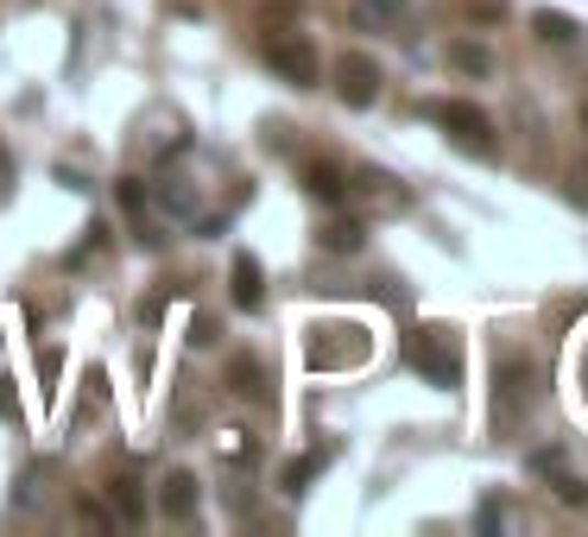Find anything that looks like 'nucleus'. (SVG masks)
I'll return each instance as SVG.
<instances>
[{
    "mask_svg": "<svg viewBox=\"0 0 588 537\" xmlns=\"http://www.w3.org/2000/svg\"><path fill=\"white\" fill-rule=\"evenodd\" d=\"M323 240V254H360V240H367V228H360L355 215H335L330 228L317 234Z\"/></svg>",
    "mask_w": 588,
    "mask_h": 537,
    "instance_id": "13",
    "label": "nucleus"
},
{
    "mask_svg": "<svg viewBox=\"0 0 588 537\" xmlns=\"http://www.w3.org/2000/svg\"><path fill=\"white\" fill-rule=\"evenodd\" d=\"M0 417H20V399H13V380L0 373Z\"/></svg>",
    "mask_w": 588,
    "mask_h": 537,
    "instance_id": "20",
    "label": "nucleus"
},
{
    "mask_svg": "<svg viewBox=\"0 0 588 537\" xmlns=\"http://www.w3.org/2000/svg\"><path fill=\"white\" fill-rule=\"evenodd\" d=\"M229 284H234V304H241V310H259V304H266V272H259L254 254H234Z\"/></svg>",
    "mask_w": 588,
    "mask_h": 537,
    "instance_id": "9",
    "label": "nucleus"
},
{
    "mask_svg": "<svg viewBox=\"0 0 588 537\" xmlns=\"http://www.w3.org/2000/svg\"><path fill=\"white\" fill-rule=\"evenodd\" d=\"M360 355H367L360 329H317V342H310V367H355Z\"/></svg>",
    "mask_w": 588,
    "mask_h": 537,
    "instance_id": "6",
    "label": "nucleus"
},
{
    "mask_svg": "<svg viewBox=\"0 0 588 537\" xmlns=\"http://www.w3.org/2000/svg\"><path fill=\"white\" fill-rule=\"evenodd\" d=\"M304 190L317 197V203H342V197H348V178L335 171L330 158H310V165H304Z\"/></svg>",
    "mask_w": 588,
    "mask_h": 537,
    "instance_id": "10",
    "label": "nucleus"
},
{
    "mask_svg": "<svg viewBox=\"0 0 588 537\" xmlns=\"http://www.w3.org/2000/svg\"><path fill=\"white\" fill-rule=\"evenodd\" d=\"M114 197H121V209H127V215H140V209H146V190H140L133 178H121V183H114Z\"/></svg>",
    "mask_w": 588,
    "mask_h": 537,
    "instance_id": "19",
    "label": "nucleus"
},
{
    "mask_svg": "<svg viewBox=\"0 0 588 537\" xmlns=\"http://www.w3.org/2000/svg\"><path fill=\"white\" fill-rule=\"evenodd\" d=\"M323 468H330V449H317V456H298V461H291V468L279 474V486H285V493H304V486L317 481Z\"/></svg>",
    "mask_w": 588,
    "mask_h": 537,
    "instance_id": "15",
    "label": "nucleus"
},
{
    "mask_svg": "<svg viewBox=\"0 0 588 537\" xmlns=\"http://www.w3.org/2000/svg\"><path fill=\"white\" fill-rule=\"evenodd\" d=\"M266 64H273V77H285L291 89H310L317 70H323V64H317V45H310L304 32H273V38H266Z\"/></svg>",
    "mask_w": 588,
    "mask_h": 537,
    "instance_id": "4",
    "label": "nucleus"
},
{
    "mask_svg": "<svg viewBox=\"0 0 588 537\" xmlns=\"http://www.w3.org/2000/svg\"><path fill=\"white\" fill-rule=\"evenodd\" d=\"M532 399H537V367L525 355H507L500 367H493V417H500V424H512V417L532 405Z\"/></svg>",
    "mask_w": 588,
    "mask_h": 537,
    "instance_id": "2",
    "label": "nucleus"
},
{
    "mask_svg": "<svg viewBox=\"0 0 588 537\" xmlns=\"http://www.w3.org/2000/svg\"><path fill=\"white\" fill-rule=\"evenodd\" d=\"M360 32H392L399 26V0H355V13H348Z\"/></svg>",
    "mask_w": 588,
    "mask_h": 537,
    "instance_id": "14",
    "label": "nucleus"
},
{
    "mask_svg": "<svg viewBox=\"0 0 588 537\" xmlns=\"http://www.w3.org/2000/svg\"><path fill=\"white\" fill-rule=\"evenodd\" d=\"M108 500H114V512H121L127 525L146 518V500H140V486H133V481H114V486H108Z\"/></svg>",
    "mask_w": 588,
    "mask_h": 537,
    "instance_id": "17",
    "label": "nucleus"
},
{
    "mask_svg": "<svg viewBox=\"0 0 588 537\" xmlns=\"http://www.w3.org/2000/svg\"><path fill=\"white\" fill-rule=\"evenodd\" d=\"M532 32L544 38V45H576V38H583V26H576L569 13H551V7H537L532 13Z\"/></svg>",
    "mask_w": 588,
    "mask_h": 537,
    "instance_id": "11",
    "label": "nucleus"
},
{
    "mask_svg": "<svg viewBox=\"0 0 588 537\" xmlns=\"http://www.w3.org/2000/svg\"><path fill=\"white\" fill-rule=\"evenodd\" d=\"M544 474H551V493H557L563 506H588V481H576V474H569V468H544Z\"/></svg>",
    "mask_w": 588,
    "mask_h": 537,
    "instance_id": "16",
    "label": "nucleus"
},
{
    "mask_svg": "<svg viewBox=\"0 0 588 537\" xmlns=\"http://www.w3.org/2000/svg\"><path fill=\"white\" fill-rule=\"evenodd\" d=\"M335 96L348 108H374L380 102V64L367 52H342L335 57Z\"/></svg>",
    "mask_w": 588,
    "mask_h": 537,
    "instance_id": "5",
    "label": "nucleus"
},
{
    "mask_svg": "<svg viewBox=\"0 0 588 537\" xmlns=\"http://www.w3.org/2000/svg\"><path fill=\"white\" fill-rule=\"evenodd\" d=\"M475 525H481V532H500V525H507V512H500V506H493V500H487V506H481V518H475Z\"/></svg>",
    "mask_w": 588,
    "mask_h": 537,
    "instance_id": "21",
    "label": "nucleus"
},
{
    "mask_svg": "<svg viewBox=\"0 0 588 537\" xmlns=\"http://www.w3.org/2000/svg\"><path fill=\"white\" fill-rule=\"evenodd\" d=\"M158 512H165V518H197V474H165V481H158Z\"/></svg>",
    "mask_w": 588,
    "mask_h": 537,
    "instance_id": "8",
    "label": "nucleus"
},
{
    "mask_svg": "<svg viewBox=\"0 0 588 537\" xmlns=\"http://www.w3.org/2000/svg\"><path fill=\"white\" fill-rule=\"evenodd\" d=\"M229 385H234V399H247V405H266V399H273V373H266V360L259 355H234L229 360Z\"/></svg>",
    "mask_w": 588,
    "mask_h": 537,
    "instance_id": "7",
    "label": "nucleus"
},
{
    "mask_svg": "<svg viewBox=\"0 0 588 537\" xmlns=\"http://www.w3.org/2000/svg\"><path fill=\"white\" fill-rule=\"evenodd\" d=\"M583 127H588V108H583Z\"/></svg>",
    "mask_w": 588,
    "mask_h": 537,
    "instance_id": "23",
    "label": "nucleus"
},
{
    "mask_svg": "<svg viewBox=\"0 0 588 537\" xmlns=\"http://www.w3.org/2000/svg\"><path fill=\"white\" fill-rule=\"evenodd\" d=\"M431 121L456 146H468V153H481V158H493V121H487L475 102H431Z\"/></svg>",
    "mask_w": 588,
    "mask_h": 537,
    "instance_id": "3",
    "label": "nucleus"
},
{
    "mask_svg": "<svg viewBox=\"0 0 588 537\" xmlns=\"http://www.w3.org/2000/svg\"><path fill=\"white\" fill-rule=\"evenodd\" d=\"M406 367H411V373H424L431 385H443V392H456V385H462V342H456V329H443V323L411 329L406 335Z\"/></svg>",
    "mask_w": 588,
    "mask_h": 537,
    "instance_id": "1",
    "label": "nucleus"
},
{
    "mask_svg": "<svg viewBox=\"0 0 588 537\" xmlns=\"http://www.w3.org/2000/svg\"><path fill=\"white\" fill-rule=\"evenodd\" d=\"M563 197L588 215V165H569V171H563Z\"/></svg>",
    "mask_w": 588,
    "mask_h": 537,
    "instance_id": "18",
    "label": "nucleus"
},
{
    "mask_svg": "<svg viewBox=\"0 0 588 537\" xmlns=\"http://www.w3.org/2000/svg\"><path fill=\"white\" fill-rule=\"evenodd\" d=\"M450 70H462V77H493V52L475 45V38H456V45H450Z\"/></svg>",
    "mask_w": 588,
    "mask_h": 537,
    "instance_id": "12",
    "label": "nucleus"
},
{
    "mask_svg": "<svg viewBox=\"0 0 588 537\" xmlns=\"http://www.w3.org/2000/svg\"><path fill=\"white\" fill-rule=\"evenodd\" d=\"M13 197V158H7V146H0V203Z\"/></svg>",
    "mask_w": 588,
    "mask_h": 537,
    "instance_id": "22",
    "label": "nucleus"
}]
</instances>
